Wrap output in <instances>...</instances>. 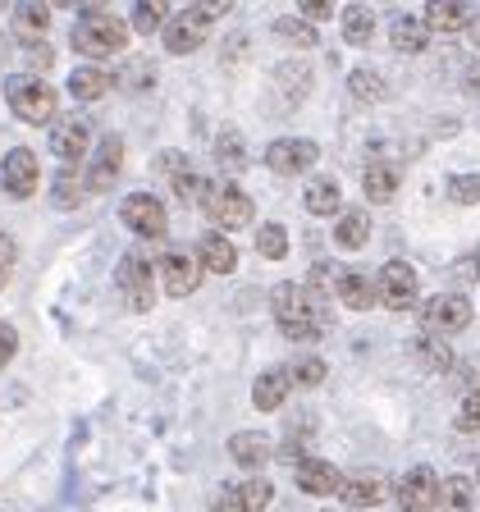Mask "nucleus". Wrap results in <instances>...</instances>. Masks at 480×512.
<instances>
[{"label": "nucleus", "mask_w": 480, "mask_h": 512, "mask_svg": "<svg viewBox=\"0 0 480 512\" xmlns=\"http://www.w3.org/2000/svg\"><path fill=\"white\" fill-rule=\"evenodd\" d=\"M467 92H471V96H480V64H476V69H471V74H467Z\"/></svg>", "instance_id": "nucleus-48"}, {"label": "nucleus", "mask_w": 480, "mask_h": 512, "mask_svg": "<svg viewBox=\"0 0 480 512\" xmlns=\"http://www.w3.org/2000/svg\"><path fill=\"white\" fill-rule=\"evenodd\" d=\"M334 293H339L343 307H352V311H366L371 302H380V284H371V275H362V270H343V275L334 279Z\"/></svg>", "instance_id": "nucleus-19"}, {"label": "nucleus", "mask_w": 480, "mask_h": 512, "mask_svg": "<svg viewBox=\"0 0 480 512\" xmlns=\"http://www.w3.org/2000/svg\"><path fill=\"white\" fill-rule=\"evenodd\" d=\"M330 14H334L330 0H307V5H302V19L307 23H320V19H330Z\"/></svg>", "instance_id": "nucleus-47"}, {"label": "nucleus", "mask_w": 480, "mask_h": 512, "mask_svg": "<svg viewBox=\"0 0 480 512\" xmlns=\"http://www.w3.org/2000/svg\"><path fill=\"white\" fill-rule=\"evenodd\" d=\"M416 293H421V279H416V270L407 261H389L380 270V302L389 311H407L416 302Z\"/></svg>", "instance_id": "nucleus-9"}, {"label": "nucleus", "mask_w": 480, "mask_h": 512, "mask_svg": "<svg viewBox=\"0 0 480 512\" xmlns=\"http://www.w3.org/2000/svg\"><path fill=\"white\" fill-rule=\"evenodd\" d=\"M256 252L266 256V261H284V252H288L284 224H261V234H256Z\"/></svg>", "instance_id": "nucleus-40"}, {"label": "nucleus", "mask_w": 480, "mask_h": 512, "mask_svg": "<svg viewBox=\"0 0 480 512\" xmlns=\"http://www.w3.org/2000/svg\"><path fill=\"white\" fill-rule=\"evenodd\" d=\"M14 352H19V334H14V325H0V371L14 362Z\"/></svg>", "instance_id": "nucleus-46"}, {"label": "nucleus", "mask_w": 480, "mask_h": 512, "mask_svg": "<svg viewBox=\"0 0 480 512\" xmlns=\"http://www.w3.org/2000/svg\"><path fill=\"white\" fill-rule=\"evenodd\" d=\"M435 490L439 476L430 467H412L403 480H398V508L403 512H430L435 508Z\"/></svg>", "instance_id": "nucleus-15"}, {"label": "nucleus", "mask_w": 480, "mask_h": 512, "mask_svg": "<svg viewBox=\"0 0 480 512\" xmlns=\"http://www.w3.org/2000/svg\"><path fill=\"white\" fill-rule=\"evenodd\" d=\"M343 476L334 471V462H320V458H302L298 462V490L302 494H339Z\"/></svg>", "instance_id": "nucleus-21"}, {"label": "nucleus", "mask_w": 480, "mask_h": 512, "mask_svg": "<svg viewBox=\"0 0 480 512\" xmlns=\"http://www.w3.org/2000/svg\"><path fill=\"white\" fill-rule=\"evenodd\" d=\"M270 307H275V320H279V330H284V339H293V343H311L330 330V302L311 284L284 279V284L275 288Z\"/></svg>", "instance_id": "nucleus-1"}, {"label": "nucleus", "mask_w": 480, "mask_h": 512, "mask_svg": "<svg viewBox=\"0 0 480 512\" xmlns=\"http://www.w3.org/2000/svg\"><path fill=\"white\" fill-rule=\"evenodd\" d=\"M206 32H211V14L206 10H183V14H170L165 23V51L170 55H188L206 42Z\"/></svg>", "instance_id": "nucleus-8"}, {"label": "nucleus", "mask_w": 480, "mask_h": 512, "mask_svg": "<svg viewBox=\"0 0 480 512\" xmlns=\"http://www.w3.org/2000/svg\"><path fill=\"white\" fill-rule=\"evenodd\" d=\"M69 92H74V101H101L110 92V74L96 69V64H83V69L69 74Z\"/></svg>", "instance_id": "nucleus-24"}, {"label": "nucleus", "mask_w": 480, "mask_h": 512, "mask_svg": "<svg viewBox=\"0 0 480 512\" xmlns=\"http://www.w3.org/2000/svg\"><path fill=\"white\" fill-rule=\"evenodd\" d=\"M316 156H320V147L311 138H279L266 147V165L275 174H302L316 165Z\"/></svg>", "instance_id": "nucleus-12"}, {"label": "nucleus", "mask_w": 480, "mask_h": 512, "mask_svg": "<svg viewBox=\"0 0 480 512\" xmlns=\"http://www.w3.org/2000/svg\"><path fill=\"white\" fill-rule=\"evenodd\" d=\"M270 499H275V485H270V480H234V485L215 499V512H266Z\"/></svg>", "instance_id": "nucleus-14"}, {"label": "nucleus", "mask_w": 480, "mask_h": 512, "mask_svg": "<svg viewBox=\"0 0 480 512\" xmlns=\"http://www.w3.org/2000/svg\"><path fill=\"white\" fill-rule=\"evenodd\" d=\"M389 37H394V46L398 51H426V37H430V28L421 19H407V14H394L389 19Z\"/></svg>", "instance_id": "nucleus-26"}, {"label": "nucleus", "mask_w": 480, "mask_h": 512, "mask_svg": "<svg viewBox=\"0 0 480 512\" xmlns=\"http://www.w3.org/2000/svg\"><path fill=\"white\" fill-rule=\"evenodd\" d=\"M471 23V10L458 5V0H435L426 10V28H439V32H453V28H467Z\"/></svg>", "instance_id": "nucleus-28"}, {"label": "nucleus", "mask_w": 480, "mask_h": 512, "mask_svg": "<svg viewBox=\"0 0 480 512\" xmlns=\"http://www.w3.org/2000/svg\"><path fill=\"white\" fill-rule=\"evenodd\" d=\"M471 325V302L467 298H430L426 307H421V330L430 334V339H444V334H458Z\"/></svg>", "instance_id": "nucleus-6"}, {"label": "nucleus", "mask_w": 480, "mask_h": 512, "mask_svg": "<svg viewBox=\"0 0 480 512\" xmlns=\"http://www.w3.org/2000/svg\"><path fill=\"white\" fill-rule=\"evenodd\" d=\"M275 87H279V101H284V106H298L302 96L311 92V69H298V64H279Z\"/></svg>", "instance_id": "nucleus-27"}, {"label": "nucleus", "mask_w": 480, "mask_h": 512, "mask_svg": "<svg viewBox=\"0 0 480 512\" xmlns=\"http://www.w3.org/2000/svg\"><path fill=\"white\" fill-rule=\"evenodd\" d=\"M160 275H165V288H170V298H188V293H197V284H202V261H197V252H170L165 261H160Z\"/></svg>", "instance_id": "nucleus-16"}, {"label": "nucleus", "mask_w": 480, "mask_h": 512, "mask_svg": "<svg viewBox=\"0 0 480 512\" xmlns=\"http://www.w3.org/2000/svg\"><path fill=\"white\" fill-rule=\"evenodd\" d=\"M14 261H19V243L10 234H0V288L14 279Z\"/></svg>", "instance_id": "nucleus-45"}, {"label": "nucleus", "mask_w": 480, "mask_h": 512, "mask_svg": "<svg viewBox=\"0 0 480 512\" xmlns=\"http://www.w3.org/2000/svg\"><path fill=\"white\" fill-rule=\"evenodd\" d=\"M339 499L348 508H375L384 499V471H352V476H343Z\"/></svg>", "instance_id": "nucleus-17"}, {"label": "nucleus", "mask_w": 480, "mask_h": 512, "mask_svg": "<svg viewBox=\"0 0 480 512\" xmlns=\"http://www.w3.org/2000/svg\"><path fill=\"white\" fill-rule=\"evenodd\" d=\"M197 261H202V270H211V275H234L238 270V247L211 229V234H202V243H197Z\"/></svg>", "instance_id": "nucleus-18"}, {"label": "nucleus", "mask_w": 480, "mask_h": 512, "mask_svg": "<svg viewBox=\"0 0 480 512\" xmlns=\"http://www.w3.org/2000/svg\"><path fill=\"white\" fill-rule=\"evenodd\" d=\"M362 183H366V197H371V202H394V192H398V170H394V165H371Z\"/></svg>", "instance_id": "nucleus-31"}, {"label": "nucleus", "mask_w": 480, "mask_h": 512, "mask_svg": "<svg viewBox=\"0 0 480 512\" xmlns=\"http://www.w3.org/2000/svg\"><path fill=\"white\" fill-rule=\"evenodd\" d=\"M476 508V480L467 476H444L435 490V508L430 512H471Z\"/></svg>", "instance_id": "nucleus-20"}, {"label": "nucleus", "mask_w": 480, "mask_h": 512, "mask_svg": "<svg viewBox=\"0 0 480 512\" xmlns=\"http://www.w3.org/2000/svg\"><path fill=\"white\" fill-rule=\"evenodd\" d=\"M476 476H480V467H476Z\"/></svg>", "instance_id": "nucleus-50"}, {"label": "nucleus", "mask_w": 480, "mask_h": 512, "mask_svg": "<svg viewBox=\"0 0 480 512\" xmlns=\"http://www.w3.org/2000/svg\"><path fill=\"white\" fill-rule=\"evenodd\" d=\"M165 23H170V10H165L160 0H142L138 10H133V23H128V28L138 32V37H151V32H165Z\"/></svg>", "instance_id": "nucleus-32"}, {"label": "nucleus", "mask_w": 480, "mask_h": 512, "mask_svg": "<svg viewBox=\"0 0 480 512\" xmlns=\"http://www.w3.org/2000/svg\"><path fill=\"white\" fill-rule=\"evenodd\" d=\"M115 78H119V87H128V92H142V87L156 83V64L151 60H128Z\"/></svg>", "instance_id": "nucleus-41"}, {"label": "nucleus", "mask_w": 480, "mask_h": 512, "mask_svg": "<svg viewBox=\"0 0 480 512\" xmlns=\"http://www.w3.org/2000/svg\"><path fill=\"white\" fill-rule=\"evenodd\" d=\"M288 384H293V380H288L284 366H275V371H261V375H256V384H252V403L261 407V412H275V407L288 398Z\"/></svg>", "instance_id": "nucleus-23"}, {"label": "nucleus", "mask_w": 480, "mask_h": 512, "mask_svg": "<svg viewBox=\"0 0 480 512\" xmlns=\"http://www.w3.org/2000/svg\"><path fill=\"white\" fill-rule=\"evenodd\" d=\"M37 179H42V165H37V156H32L28 147H14L10 156H5V165H0V183H5V192H10L14 202L32 197Z\"/></svg>", "instance_id": "nucleus-10"}, {"label": "nucleus", "mask_w": 480, "mask_h": 512, "mask_svg": "<svg viewBox=\"0 0 480 512\" xmlns=\"http://www.w3.org/2000/svg\"><path fill=\"white\" fill-rule=\"evenodd\" d=\"M10 106L23 124H55L60 115V96L42 78H14L10 83Z\"/></svg>", "instance_id": "nucleus-3"}, {"label": "nucleus", "mask_w": 480, "mask_h": 512, "mask_svg": "<svg viewBox=\"0 0 480 512\" xmlns=\"http://www.w3.org/2000/svg\"><path fill=\"white\" fill-rule=\"evenodd\" d=\"M371 32H375V14L366 5H348L343 10V37L352 46H371Z\"/></svg>", "instance_id": "nucleus-30"}, {"label": "nucleus", "mask_w": 480, "mask_h": 512, "mask_svg": "<svg viewBox=\"0 0 480 512\" xmlns=\"http://www.w3.org/2000/svg\"><path fill=\"white\" fill-rule=\"evenodd\" d=\"M348 87H352V96H357V101H366V106L389 96V87H384V78L375 74V69H352V74H348Z\"/></svg>", "instance_id": "nucleus-34"}, {"label": "nucleus", "mask_w": 480, "mask_h": 512, "mask_svg": "<svg viewBox=\"0 0 480 512\" xmlns=\"http://www.w3.org/2000/svg\"><path fill=\"white\" fill-rule=\"evenodd\" d=\"M51 202L60 206V211H74L78 202H83V183H78V174L64 165L60 174H55V188H51Z\"/></svg>", "instance_id": "nucleus-37"}, {"label": "nucleus", "mask_w": 480, "mask_h": 512, "mask_svg": "<svg viewBox=\"0 0 480 512\" xmlns=\"http://www.w3.org/2000/svg\"><path fill=\"white\" fill-rule=\"evenodd\" d=\"M275 37H284L288 46H298V51H311L316 46V28H311L307 19H275Z\"/></svg>", "instance_id": "nucleus-38"}, {"label": "nucleus", "mask_w": 480, "mask_h": 512, "mask_svg": "<svg viewBox=\"0 0 480 512\" xmlns=\"http://www.w3.org/2000/svg\"><path fill=\"white\" fill-rule=\"evenodd\" d=\"M119 220H124L138 238H165V229H170L165 206H160V197H151V192H133V197H124Z\"/></svg>", "instance_id": "nucleus-7"}, {"label": "nucleus", "mask_w": 480, "mask_h": 512, "mask_svg": "<svg viewBox=\"0 0 480 512\" xmlns=\"http://www.w3.org/2000/svg\"><path fill=\"white\" fill-rule=\"evenodd\" d=\"M339 202H343V192H339V183L334 179H311L307 183V211L311 215H334L339 211Z\"/></svg>", "instance_id": "nucleus-29"}, {"label": "nucleus", "mask_w": 480, "mask_h": 512, "mask_svg": "<svg viewBox=\"0 0 480 512\" xmlns=\"http://www.w3.org/2000/svg\"><path fill=\"white\" fill-rule=\"evenodd\" d=\"M284 371H288V380L302 384V389H311V384L325 380V362H320V357H302V362L284 366Z\"/></svg>", "instance_id": "nucleus-42"}, {"label": "nucleus", "mask_w": 480, "mask_h": 512, "mask_svg": "<svg viewBox=\"0 0 480 512\" xmlns=\"http://www.w3.org/2000/svg\"><path fill=\"white\" fill-rule=\"evenodd\" d=\"M119 170H124V142H119L115 133H110V138H101V147L92 151V160H87V179H83V188H92V192L115 188Z\"/></svg>", "instance_id": "nucleus-11"}, {"label": "nucleus", "mask_w": 480, "mask_h": 512, "mask_svg": "<svg viewBox=\"0 0 480 512\" xmlns=\"http://www.w3.org/2000/svg\"><path fill=\"white\" fill-rule=\"evenodd\" d=\"M119 288H124V298L133 311H151V302H156V279H151V261L142 252H128L124 261H119L115 270Z\"/></svg>", "instance_id": "nucleus-5"}, {"label": "nucleus", "mask_w": 480, "mask_h": 512, "mask_svg": "<svg viewBox=\"0 0 480 512\" xmlns=\"http://www.w3.org/2000/svg\"><path fill=\"white\" fill-rule=\"evenodd\" d=\"M128 32H133V28H128L119 14L92 5V10L78 14L74 32H69V42H74V51L87 55V60H110V55H119L128 46Z\"/></svg>", "instance_id": "nucleus-2"}, {"label": "nucleus", "mask_w": 480, "mask_h": 512, "mask_svg": "<svg viewBox=\"0 0 480 512\" xmlns=\"http://www.w3.org/2000/svg\"><path fill=\"white\" fill-rule=\"evenodd\" d=\"M366 238H371V220H366L362 206H357V211H343L339 224H334V243H339L343 252H357Z\"/></svg>", "instance_id": "nucleus-25"}, {"label": "nucleus", "mask_w": 480, "mask_h": 512, "mask_svg": "<svg viewBox=\"0 0 480 512\" xmlns=\"http://www.w3.org/2000/svg\"><path fill=\"white\" fill-rule=\"evenodd\" d=\"M215 160H220L224 170H243L247 156H243V133L238 128H224L220 138H215Z\"/></svg>", "instance_id": "nucleus-35"}, {"label": "nucleus", "mask_w": 480, "mask_h": 512, "mask_svg": "<svg viewBox=\"0 0 480 512\" xmlns=\"http://www.w3.org/2000/svg\"><path fill=\"white\" fill-rule=\"evenodd\" d=\"M229 458L247 471H261L270 458V439L261 435V430H238V435L229 439Z\"/></svg>", "instance_id": "nucleus-22"}, {"label": "nucleus", "mask_w": 480, "mask_h": 512, "mask_svg": "<svg viewBox=\"0 0 480 512\" xmlns=\"http://www.w3.org/2000/svg\"><path fill=\"white\" fill-rule=\"evenodd\" d=\"M87 147H92V128H87V119H78V115L55 119V128H51V151L64 160V165L83 160Z\"/></svg>", "instance_id": "nucleus-13"}, {"label": "nucleus", "mask_w": 480, "mask_h": 512, "mask_svg": "<svg viewBox=\"0 0 480 512\" xmlns=\"http://www.w3.org/2000/svg\"><path fill=\"white\" fill-rule=\"evenodd\" d=\"M448 197H453L458 206L480 202V174H458V179L448 183Z\"/></svg>", "instance_id": "nucleus-43"}, {"label": "nucleus", "mask_w": 480, "mask_h": 512, "mask_svg": "<svg viewBox=\"0 0 480 512\" xmlns=\"http://www.w3.org/2000/svg\"><path fill=\"white\" fill-rule=\"evenodd\" d=\"M412 352H416V362L426 366V371H448V366H453V352H448V343L444 339H430V334H421Z\"/></svg>", "instance_id": "nucleus-33"}, {"label": "nucleus", "mask_w": 480, "mask_h": 512, "mask_svg": "<svg viewBox=\"0 0 480 512\" xmlns=\"http://www.w3.org/2000/svg\"><path fill=\"white\" fill-rule=\"evenodd\" d=\"M46 28H51V10L46 5H19L14 10V32L19 37H42Z\"/></svg>", "instance_id": "nucleus-36"}, {"label": "nucleus", "mask_w": 480, "mask_h": 512, "mask_svg": "<svg viewBox=\"0 0 480 512\" xmlns=\"http://www.w3.org/2000/svg\"><path fill=\"white\" fill-rule=\"evenodd\" d=\"M174 197H179L183 206H206V197H211V183L202 179V174H179L174 179Z\"/></svg>", "instance_id": "nucleus-39"}, {"label": "nucleus", "mask_w": 480, "mask_h": 512, "mask_svg": "<svg viewBox=\"0 0 480 512\" xmlns=\"http://www.w3.org/2000/svg\"><path fill=\"white\" fill-rule=\"evenodd\" d=\"M467 32H471V46H480V19H471Z\"/></svg>", "instance_id": "nucleus-49"}, {"label": "nucleus", "mask_w": 480, "mask_h": 512, "mask_svg": "<svg viewBox=\"0 0 480 512\" xmlns=\"http://www.w3.org/2000/svg\"><path fill=\"white\" fill-rule=\"evenodd\" d=\"M206 215H211V224H215V234H234V229H243V224H252V215H256V206H252V197L247 192H238V188H211V197H206Z\"/></svg>", "instance_id": "nucleus-4"}, {"label": "nucleus", "mask_w": 480, "mask_h": 512, "mask_svg": "<svg viewBox=\"0 0 480 512\" xmlns=\"http://www.w3.org/2000/svg\"><path fill=\"white\" fill-rule=\"evenodd\" d=\"M458 430H480V389H471L467 398H462V407H458Z\"/></svg>", "instance_id": "nucleus-44"}]
</instances>
